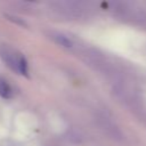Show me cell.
<instances>
[{
  "label": "cell",
  "instance_id": "6da1fadb",
  "mask_svg": "<svg viewBox=\"0 0 146 146\" xmlns=\"http://www.w3.org/2000/svg\"><path fill=\"white\" fill-rule=\"evenodd\" d=\"M0 57L6 63V65L8 67H10L17 74H22V75L27 74V72H29L27 62H26L25 57L23 56V54H21L15 48L7 46V44H1L0 46Z\"/></svg>",
  "mask_w": 146,
  "mask_h": 146
},
{
  "label": "cell",
  "instance_id": "7a4b0ae2",
  "mask_svg": "<svg viewBox=\"0 0 146 146\" xmlns=\"http://www.w3.org/2000/svg\"><path fill=\"white\" fill-rule=\"evenodd\" d=\"M51 6L54 11L65 17H78L86 10L84 5L76 1H57L52 2Z\"/></svg>",
  "mask_w": 146,
  "mask_h": 146
},
{
  "label": "cell",
  "instance_id": "3957f363",
  "mask_svg": "<svg viewBox=\"0 0 146 146\" xmlns=\"http://www.w3.org/2000/svg\"><path fill=\"white\" fill-rule=\"evenodd\" d=\"M0 96L6 99L11 98V96H13L11 87L3 78H0Z\"/></svg>",
  "mask_w": 146,
  "mask_h": 146
},
{
  "label": "cell",
  "instance_id": "277c9868",
  "mask_svg": "<svg viewBox=\"0 0 146 146\" xmlns=\"http://www.w3.org/2000/svg\"><path fill=\"white\" fill-rule=\"evenodd\" d=\"M52 39H54L56 42H58L59 44L64 46V47H72V41H71L67 36H65V35H63V34L54 33V34H52Z\"/></svg>",
  "mask_w": 146,
  "mask_h": 146
}]
</instances>
